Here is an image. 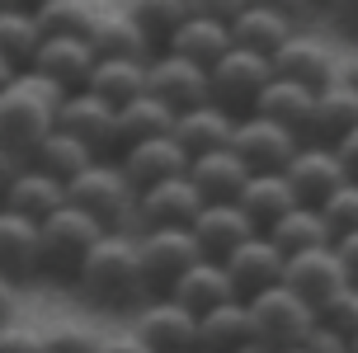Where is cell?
Segmentation results:
<instances>
[{
	"mask_svg": "<svg viewBox=\"0 0 358 353\" xmlns=\"http://www.w3.org/2000/svg\"><path fill=\"white\" fill-rule=\"evenodd\" d=\"M302 146H306V141L297 137V132L268 123V118H259V113H245V118H236V127H231V151L245 160L250 175L287 170V160L297 156Z\"/></svg>",
	"mask_w": 358,
	"mask_h": 353,
	"instance_id": "7",
	"label": "cell"
},
{
	"mask_svg": "<svg viewBox=\"0 0 358 353\" xmlns=\"http://www.w3.org/2000/svg\"><path fill=\"white\" fill-rule=\"evenodd\" d=\"M278 353H306V349H278Z\"/></svg>",
	"mask_w": 358,
	"mask_h": 353,
	"instance_id": "53",
	"label": "cell"
},
{
	"mask_svg": "<svg viewBox=\"0 0 358 353\" xmlns=\"http://www.w3.org/2000/svg\"><path fill=\"white\" fill-rule=\"evenodd\" d=\"M227 34H231V48H245L255 57H273L297 29L278 5H241L227 19Z\"/></svg>",
	"mask_w": 358,
	"mask_h": 353,
	"instance_id": "21",
	"label": "cell"
},
{
	"mask_svg": "<svg viewBox=\"0 0 358 353\" xmlns=\"http://www.w3.org/2000/svg\"><path fill=\"white\" fill-rule=\"evenodd\" d=\"M189 353H194V349H189Z\"/></svg>",
	"mask_w": 358,
	"mask_h": 353,
	"instance_id": "54",
	"label": "cell"
},
{
	"mask_svg": "<svg viewBox=\"0 0 358 353\" xmlns=\"http://www.w3.org/2000/svg\"><path fill=\"white\" fill-rule=\"evenodd\" d=\"M85 43H90V52H94V62H99V57H137V62L151 57V43H146V34L137 29V19H132L127 5H94Z\"/></svg>",
	"mask_w": 358,
	"mask_h": 353,
	"instance_id": "18",
	"label": "cell"
},
{
	"mask_svg": "<svg viewBox=\"0 0 358 353\" xmlns=\"http://www.w3.org/2000/svg\"><path fill=\"white\" fill-rule=\"evenodd\" d=\"M90 160H94V151H90L85 141H76V137H66V132H57V127H52L48 137L38 141V151L29 156V165H38L43 175L62 179V184H71Z\"/></svg>",
	"mask_w": 358,
	"mask_h": 353,
	"instance_id": "36",
	"label": "cell"
},
{
	"mask_svg": "<svg viewBox=\"0 0 358 353\" xmlns=\"http://www.w3.org/2000/svg\"><path fill=\"white\" fill-rule=\"evenodd\" d=\"M264 236L283 250V254H302V250H316V245H335V236H330V226H325L321 208H302V203H292L273 226H264Z\"/></svg>",
	"mask_w": 358,
	"mask_h": 353,
	"instance_id": "32",
	"label": "cell"
},
{
	"mask_svg": "<svg viewBox=\"0 0 358 353\" xmlns=\"http://www.w3.org/2000/svg\"><path fill=\"white\" fill-rule=\"evenodd\" d=\"M349 353H358V339H349Z\"/></svg>",
	"mask_w": 358,
	"mask_h": 353,
	"instance_id": "52",
	"label": "cell"
},
{
	"mask_svg": "<svg viewBox=\"0 0 358 353\" xmlns=\"http://www.w3.org/2000/svg\"><path fill=\"white\" fill-rule=\"evenodd\" d=\"M245 311H250V335L268 349H302V339L316 330V306H306L292 287H268L259 297L245 301Z\"/></svg>",
	"mask_w": 358,
	"mask_h": 353,
	"instance_id": "5",
	"label": "cell"
},
{
	"mask_svg": "<svg viewBox=\"0 0 358 353\" xmlns=\"http://www.w3.org/2000/svg\"><path fill=\"white\" fill-rule=\"evenodd\" d=\"M34 19L43 38H85L94 19V0H43L34 5Z\"/></svg>",
	"mask_w": 358,
	"mask_h": 353,
	"instance_id": "37",
	"label": "cell"
},
{
	"mask_svg": "<svg viewBox=\"0 0 358 353\" xmlns=\"http://www.w3.org/2000/svg\"><path fill=\"white\" fill-rule=\"evenodd\" d=\"M236 353H273V349H268V344H259V339H250V344H241Z\"/></svg>",
	"mask_w": 358,
	"mask_h": 353,
	"instance_id": "50",
	"label": "cell"
},
{
	"mask_svg": "<svg viewBox=\"0 0 358 353\" xmlns=\"http://www.w3.org/2000/svg\"><path fill=\"white\" fill-rule=\"evenodd\" d=\"M118 165H123V175L137 184V194L151 189V184H165V179H175V175H189V156L175 146V137L123 146V151H118Z\"/></svg>",
	"mask_w": 358,
	"mask_h": 353,
	"instance_id": "23",
	"label": "cell"
},
{
	"mask_svg": "<svg viewBox=\"0 0 358 353\" xmlns=\"http://www.w3.org/2000/svg\"><path fill=\"white\" fill-rule=\"evenodd\" d=\"M236 203H241V212L250 217L255 226L264 231V226H273L297 198H292V189H287L283 170H268V175H250L245 179V189L236 194Z\"/></svg>",
	"mask_w": 358,
	"mask_h": 353,
	"instance_id": "34",
	"label": "cell"
},
{
	"mask_svg": "<svg viewBox=\"0 0 358 353\" xmlns=\"http://www.w3.org/2000/svg\"><path fill=\"white\" fill-rule=\"evenodd\" d=\"M57 104H62V89L52 80H43L34 71H19L0 89V141L29 160L38 151V141L57 127Z\"/></svg>",
	"mask_w": 358,
	"mask_h": 353,
	"instance_id": "2",
	"label": "cell"
},
{
	"mask_svg": "<svg viewBox=\"0 0 358 353\" xmlns=\"http://www.w3.org/2000/svg\"><path fill=\"white\" fill-rule=\"evenodd\" d=\"M250 311L245 301H227V306H213L198 316L194 330V353H236L241 344H250Z\"/></svg>",
	"mask_w": 358,
	"mask_h": 353,
	"instance_id": "30",
	"label": "cell"
},
{
	"mask_svg": "<svg viewBox=\"0 0 358 353\" xmlns=\"http://www.w3.org/2000/svg\"><path fill=\"white\" fill-rule=\"evenodd\" d=\"M104 353H151L132 330H108L104 335Z\"/></svg>",
	"mask_w": 358,
	"mask_h": 353,
	"instance_id": "46",
	"label": "cell"
},
{
	"mask_svg": "<svg viewBox=\"0 0 358 353\" xmlns=\"http://www.w3.org/2000/svg\"><path fill=\"white\" fill-rule=\"evenodd\" d=\"M146 62H137V57H99L94 71H90V80H85V89H94L104 104L123 108L127 99H137L146 89Z\"/></svg>",
	"mask_w": 358,
	"mask_h": 353,
	"instance_id": "31",
	"label": "cell"
},
{
	"mask_svg": "<svg viewBox=\"0 0 358 353\" xmlns=\"http://www.w3.org/2000/svg\"><path fill=\"white\" fill-rule=\"evenodd\" d=\"M57 132L85 141L94 156H108L118 151V108L104 104L94 89H71L57 104Z\"/></svg>",
	"mask_w": 358,
	"mask_h": 353,
	"instance_id": "8",
	"label": "cell"
},
{
	"mask_svg": "<svg viewBox=\"0 0 358 353\" xmlns=\"http://www.w3.org/2000/svg\"><path fill=\"white\" fill-rule=\"evenodd\" d=\"M127 330L142 339L151 353H189L194 349L198 316H189V311L170 297H151V301L137 306V316H132Z\"/></svg>",
	"mask_w": 358,
	"mask_h": 353,
	"instance_id": "14",
	"label": "cell"
},
{
	"mask_svg": "<svg viewBox=\"0 0 358 353\" xmlns=\"http://www.w3.org/2000/svg\"><path fill=\"white\" fill-rule=\"evenodd\" d=\"M335 156H340V165H344V175H349V184H358V127L349 132V137L335 141Z\"/></svg>",
	"mask_w": 358,
	"mask_h": 353,
	"instance_id": "45",
	"label": "cell"
},
{
	"mask_svg": "<svg viewBox=\"0 0 358 353\" xmlns=\"http://www.w3.org/2000/svg\"><path fill=\"white\" fill-rule=\"evenodd\" d=\"M24 165H29V160L19 156V151H10V146L0 141V194H5V189L15 184V175H19V170H24Z\"/></svg>",
	"mask_w": 358,
	"mask_h": 353,
	"instance_id": "47",
	"label": "cell"
},
{
	"mask_svg": "<svg viewBox=\"0 0 358 353\" xmlns=\"http://www.w3.org/2000/svg\"><path fill=\"white\" fill-rule=\"evenodd\" d=\"M43 273V250H38V222L15 217L0 208V278L24 282Z\"/></svg>",
	"mask_w": 358,
	"mask_h": 353,
	"instance_id": "27",
	"label": "cell"
},
{
	"mask_svg": "<svg viewBox=\"0 0 358 353\" xmlns=\"http://www.w3.org/2000/svg\"><path fill=\"white\" fill-rule=\"evenodd\" d=\"M250 113H259V118L287 127V132H297L306 141L311 137V113H316V89H302V85H292V80H268Z\"/></svg>",
	"mask_w": 358,
	"mask_h": 353,
	"instance_id": "28",
	"label": "cell"
},
{
	"mask_svg": "<svg viewBox=\"0 0 358 353\" xmlns=\"http://www.w3.org/2000/svg\"><path fill=\"white\" fill-rule=\"evenodd\" d=\"M66 203L90 212V217L104 222L108 231L142 236V222H137V184L123 175L118 156H94L90 160L85 170L66 184Z\"/></svg>",
	"mask_w": 358,
	"mask_h": 353,
	"instance_id": "3",
	"label": "cell"
},
{
	"mask_svg": "<svg viewBox=\"0 0 358 353\" xmlns=\"http://www.w3.org/2000/svg\"><path fill=\"white\" fill-rule=\"evenodd\" d=\"M62 203H66V184L43 175L38 165H24L15 175V184L0 194V208L15 212V217H29V222H48Z\"/></svg>",
	"mask_w": 358,
	"mask_h": 353,
	"instance_id": "25",
	"label": "cell"
},
{
	"mask_svg": "<svg viewBox=\"0 0 358 353\" xmlns=\"http://www.w3.org/2000/svg\"><path fill=\"white\" fill-rule=\"evenodd\" d=\"M354 127H358V89L344 85V80H330L325 89H316V113H311V137L306 141L335 146Z\"/></svg>",
	"mask_w": 358,
	"mask_h": 353,
	"instance_id": "29",
	"label": "cell"
},
{
	"mask_svg": "<svg viewBox=\"0 0 358 353\" xmlns=\"http://www.w3.org/2000/svg\"><path fill=\"white\" fill-rule=\"evenodd\" d=\"M29 71L52 80L62 94H71V89H85L90 71H94V52H90L85 38H43Z\"/></svg>",
	"mask_w": 358,
	"mask_h": 353,
	"instance_id": "19",
	"label": "cell"
},
{
	"mask_svg": "<svg viewBox=\"0 0 358 353\" xmlns=\"http://www.w3.org/2000/svg\"><path fill=\"white\" fill-rule=\"evenodd\" d=\"M80 297L104 306V311H127L146 301V278H142V254H137V236L108 231L99 245L90 250L80 268L71 273Z\"/></svg>",
	"mask_w": 358,
	"mask_h": 353,
	"instance_id": "1",
	"label": "cell"
},
{
	"mask_svg": "<svg viewBox=\"0 0 358 353\" xmlns=\"http://www.w3.org/2000/svg\"><path fill=\"white\" fill-rule=\"evenodd\" d=\"M108 236L104 222H94L90 212L71 208V203H62V208L48 217V222H38V250H43V273H66L71 278L80 259H85L90 250L99 245Z\"/></svg>",
	"mask_w": 358,
	"mask_h": 353,
	"instance_id": "4",
	"label": "cell"
},
{
	"mask_svg": "<svg viewBox=\"0 0 358 353\" xmlns=\"http://www.w3.org/2000/svg\"><path fill=\"white\" fill-rule=\"evenodd\" d=\"M15 75H19V71H15V66H5V62H0V89L10 85V80H15Z\"/></svg>",
	"mask_w": 358,
	"mask_h": 353,
	"instance_id": "51",
	"label": "cell"
},
{
	"mask_svg": "<svg viewBox=\"0 0 358 353\" xmlns=\"http://www.w3.org/2000/svg\"><path fill=\"white\" fill-rule=\"evenodd\" d=\"M283 179H287V189H292V198H297L302 208H321L340 184H349L340 156H335V146H321V141H306L302 151L287 160Z\"/></svg>",
	"mask_w": 358,
	"mask_h": 353,
	"instance_id": "13",
	"label": "cell"
},
{
	"mask_svg": "<svg viewBox=\"0 0 358 353\" xmlns=\"http://www.w3.org/2000/svg\"><path fill=\"white\" fill-rule=\"evenodd\" d=\"M340 80H344V85H354V89H358V52L349 57V62H340Z\"/></svg>",
	"mask_w": 358,
	"mask_h": 353,
	"instance_id": "49",
	"label": "cell"
},
{
	"mask_svg": "<svg viewBox=\"0 0 358 353\" xmlns=\"http://www.w3.org/2000/svg\"><path fill=\"white\" fill-rule=\"evenodd\" d=\"M175 132V108H165L156 94H137L118 108V151L123 146H137V141H156Z\"/></svg>",
	"mask_w": 358,
	"mask_h": 353,
	"instance_id": "33",
	"label": "cell"
},
{
	"mask_svg": "<svg viewBox=\"0 0 358 353\" xmlns=\"http://www.w3.org/2000/svg\"><path fill=\"white\" fill-rule=\"evenodd\" d=\"M283 287H292L306 306H316V311H321V306L335 297L340 287H349L335 245H316V250H302V254H287Z\"/></svg>",
	"mask_w": 358,
	"mask_h": 353,
	"instance_id": "16",
	"label": "cell"
},
{
	"mask_svg": "<svg viewBox=\"0 0 358 353\" xmlns=\"http://www.w3.org/2000/svg\"><path fill=\"white\" fill-rule=\"evenodd\" d=\"M321 217H325V226H330L335 240L349 236V231H358V184H340V189L321 203Z\"/></svg>",
	"mask_w": 358,
	"mask_h": 353,
	"instance_id": "41",
	"label": "cell"
},
{
	"mask_svg": "<svg viewBox=\"0 0 358 353\" xmlns=\"http://www.w3.org/2000/svg\"><path fill=\"white\" fill-rule=\"evenodd\" d=\"M227 19H231V10H203V5H194L189 10V19L175 29V38L165 43V52L184 57V62H194V66L213 71L222 57L231 52V34H227Z\"/></svg>",
	"mask_w": 358,
	"mask_h": 353,
	"instance_id": "12",
	"label": "cell"
},
{
	"mask_svg": "<svg viewBox=\"0 0 358 353\" xmlns=\"http://www.w3.org/2000/svg\"><path fill=\"white\" fill-rule=\"evenodd\" d=\"M335 254H340L344 278L358 287V231H349V236H340V240H335Z\"/></svg>",
	"mask_w": 358,
	"mask_h": 353,
	"instance_id": "44",
	"label": "cell"
},
{
	"mask_svg": "<svg viewBox=\"0 0 358 353\" xmlns=\"http://www.w3.org/2000/svg\"><path fill=\"white\" fill-rule=\"evenodd\" d=\"M203 208V194H198L189 175H175L165 184H151L137 194V222L142 231H161V226H189Z\"/></svg>",
	"mask_w": 358,
	"mask_h": 353,
	"instance_id": "17",
	"label": "cell"
},
{
	"mask_svg": "<svg viewBox=\"0 0 358 353\" xmlns=\"http://www.w3.org/2000/svg\"><path fill=\"white\" fill-rule=\"evenodd\" d=\"M268 66H273V80H292V85H302V89H325L330 80H340L335 52L325 48L321 38H306V34L287 38L283 48L268 57Z\"/></svg>",
	"mask_w": 358,
	"mask_h": 353,
	"instance_id": "15",
	"label": "cell"
},
{
	"mask_svg": "<svg viewBox=\"0 0 358 353\" xmlns=\"http://www.w3.org/2000/svg\"><path fill=\"white\" fill-rule=\"evenodd\" d=\"M146 94H156L165 108H175V113H184V108H198L213 99V89H208V71L194 66V62H184V57L175 52H156L151 62H146Z\"/></svg>",
	"mask_w": 358,
	"mask_h": 353,
	"instance_id": "11",
	"label": "cell"
},
{
	"mask_svg": "<svg viewBox=\"0 0 358 353\" xmlns=\"http://www.w3.org/2000/svg\"><path fill=\"white\" fill-rule=\"evenodd\" d=\"M0 353H52L48 330L29 325V320H10V325H0Z\"/></svg>",
	"mask_w": 358,
	"mask_h": 353,
	"instance_id": "42",
	"label": "cell"
},
{
	"mask_svg": "<svg viewBox=\"0 0 358 353\" xmlns=\"http://www.w3.org/2000/svg\"><path fill=\"white\" fill-rule=\"evenodd\" d=\"M222 268H227V278H231L236 297L250 301V297H259V292H268V287H278V282H283L287 254L268 240L264 231H255L250 240H241V245L222 259Z\"/></svg>",
	"mask_w": 358,
	"mask_h": 353,
	"instance_id": "10",
	"label": "cell"
},
{
	"mask_svg": "<svg viewBox=\"0 0 358 353\" xmlns=\"http://www.w3.org/2000/svg\"><path fill=\"white\" fill-rule=\"evenodd\" d=\"M189 231H194L203 259H227V254H231L241 240H250L259 226L241 212V203H203L198 217L189 222Z\"/></svg>",
	"mask_w": 358,
	"mask_h": 353,
	"instance_id": "20",
	"label": "cell"
},
{
	"mask_svg": "<svg viewBox=\"0 0 358 353\" xmlns=\"http://www.w3.org/2000/svg\"><path fill=\"white\" fill-rule=\"evenodd\" d=\"M15 297H19V282L0 278V325H10V320H15Z\"/></svg>",
	"mask_w": 358,
	"mask_h": 353,
	"instance_id": "48",
	"label": "cell"
},
{
	"mask_svg": "<svg viewBox=\"0 0 358 353\" xmlns=\"http://www.w3.org/2000/svg\"><path fill=\"white\" fill-rule=\"evenodd\" d=\"M316 320H321L325 330L344 335V339H358V287H354V282H349V287H340L335 297L325 301L321 311H316Z\"/></svg>",
	"mask_w": 358,
	"mask_h": 353,
	"instance_id": "40",
	"label": "cell"
},
{
	"mask_svg": "<svg viewBox=\"0 0 358 353\" xmlns=\"http://www.w3.org/2000/svg\"><path fill=\"white\" fill-rule=\"evenodd\" d=\"M38 43H43V29H38L34 10H19V5H0V62L15 71H29Z\"/></svg>",
	"mask_w": 358,
	"mask_h": 353,
	"instance_id": "35",
	"label": "cell"
},
{
	"mask_svg": "<svg viewBox=\"0 0 358 353\" xmlns=\"http://www.w3.org/2000/svg\"><path fill=\"white\" fill-rule=\"evenodd\" d=\"M104 335L99 325H90V320H62L48 330V349L52 353H104Z\"/></svg>",
	"mask_w": 358,
	"mask_h": 353,
	"instance_id": "39",
	"label": "cell"
},
{
	"mask_svg": "<svg viewBox=\"0 0 358 353\" xmlns=\"http://www.w3.org/2000/svg\"><path fill=\"white\" fill-rule=\"evenodd\" d=\"M302 349H306V353H349V339L335 335V330H325L321 320H316V330L302 339Z\"/></svg>",
	"mask_w": 358,
	"mask_h": 353,
	"instance_id": "43",
	"label": "cell"
},
{
	"mask_svg": "<svg viewBox=\"0 0 358 353\" xmlns=\"http://www.w3.org/2000/svg\"><path fill=\"white\" fill-rule=\"evenodd\" d=\"M127 10L137 19V29L146 34V43H170L194 5H184V0H137V5H127Z\"/></svg>",
	"mask_w": 358,
	"mask_h": 353,
	"instance_id": "38",
	"label": "cell"
},
{
	"mask_svg": "<svg viewBox=\"0 0 358 353\" xmlns=\"http://www.w3.org/2000/svg\"><path fill=\"white\" fill-rule=\"evenodd\" d=\"M170 301H179L189 316H203V311H213V306H227V301H241L236 297L231 278H227V268L222 259H198L194 268H184L175 282H170Z\"/></svg>",
	"mask_w": 358,
	"mask_h": 353,
	"instance_id": "22",
	"label": "cell"
},
{
	"mask_svg": "<svg viewBox=\"0 0 358 353\" xmlns=\"http://www.w3.org/2000/svg\"><path fill=\"white\" fill-rule=\"evenodd\" d=\"M273 80L268 57H255L245 48H231L213 71H208V89H213V104L227 108L231 118H245L255 108V99L264 94V85Z\"/></svg>",
	"mask_w": 358,
	"mask_h": 353,
	"instance_id": "6",
	"label": "cell"
},
{
	"mask_svg": "<svg viewBox=\"0 0 358 353\" xmlns=\"http://www.w3.org/2000/svg\"><path fill=\"white\" fill-rule=\"evenodd\" d=\"M231 127L236 118L227 113V108H217L213 99L198 108H184V113H175V146L184 151V156H208V151H222V146H231Z\"/></svg>",
	"mask_w": 358,
	"mask_h": 353,
	"instance_id": "24",
	"label": "cell"
},
{
	"mask_svg": "<svg viewBox=\"0 0 358 353\" xmlns=\"http://www.w3.org/2000/svg\"><path fill=\"white\" fill-rule=\"evenodd\" d=\"M137 254H142L146 292H151V287H165V292H170V282H175L184 268H194L198 259H203V250H198V240H194L189 226L142 231V236H137Z\"/></svg>",
	"mask_w": 358,
	"mask_h": 353,
	"instance_id": "9",
	"label": "cell"
},
{
	"mask_svg": "<svg viewBox=\"0 0 358 353\" xmlns=\"http://www.w3.org/2000/svg\"><path fill=\"white\" fill-rule=\"evenodd\" d=\"M245 179H250V170H245V160L236 156L231 146L189 160V184L203 194V203H236V194L245 189Z\"/></svg>",
	"mask_w": 358,
	"mask_h": 353,
	"instance_id": "26",
	"label": "cell"
}]
</instances>
